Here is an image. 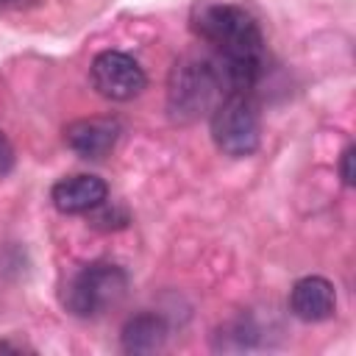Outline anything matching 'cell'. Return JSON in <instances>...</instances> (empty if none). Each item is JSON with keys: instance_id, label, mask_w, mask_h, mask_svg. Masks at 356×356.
Segmentation results:
<instances>
[{"instance_id": "6da1fadb", "label": "cell", "mask_w": 356, "mask_h": 356, "mask_svg": "<svg viewBox=\"0 0 356 356\" xmlns=\"http://www.w3.org/2000/svg\"><path fill=\"white\" fill-rule=\"evenodd\" d=\"M192 31L214 47L222 92H253L264 75V33L250 11L234 3H206L192 17Z\"/></svg>"}, {"instance_id": "7a4b0ae2", "label": "cell", "mask_w": 356, "mask_h": 356, "mask_svg": "<svg viewBox=\"0 0 356 356\" xmlns=\"http://www.w3.org/2000/svg\"><path fill=\"white\" fill-rule=\"evenodd\" d=\"M222 83L217 75V67L211 58H181L170 70L167 83V108L170 117L178 122H192L203 111L214 106L217 97H222Z\"/></svg>"}, {"instance_id": "3957f363", "label": "cell", "mask_w": 356, "mask_h": 356, "mask_svg": "<svg viewBox=\"0 0 356 356\" xmlns=\"http://www.w3.org/2000/svg\"><path fill=\"white\" fill-rule=\"evenodd\" d=\"M211 139L220 153L245 159L261 142L259 106L250 92H228L211 108Z\"/></svg>"}, {"instance_id": "277c9868", "label": "cell", "mask_w": 356, "mask_h": 356, "mask_svg": "<svg viewBox=\"0 0 356 356\" xmlns=\"http://www.w3.org/2000/svg\"><path fill=\"white\" fill-rule=\"evenodd\" d=\"M125 292L128 275L122 267L111 261H92L70 278L64 289V306L75 317H100L108 309L120 306Z\"/></svg>"}, {"instance_id": "5b68a950", "label": "cell", "mask_w": 356, "mask_h": 356, "mask_svg": "<svg viewBox=\"0 0 356 356\" xmlns=\"http://www.w3.org/2000/svg\"><path fill=\"white\" fill-rule=\"evenodd\" d=\"M89 78H92V86H95V92L100 97L117 100V103L139 97L145 92V86H147V75L139 67V61L131 58L122 50L97 53L92 67H89Z\"/></svg>"}, {"instance_id": "8992f818", "label": "cell", "mask_w": 356, "mask_h": 356, "mask_svg": "<svg viewBox=\"0 0 356 356\" xmlns=\"http://www.w3.org/2000/svg\"><path fill=\"white\" fill-rule=\"evenodd\" d=\"M120 139V122L111 117H89V120H75L64 128V142L72 153L81 159H103L114 150Z\"/></svg>"}, {"instance_id": "52a82bcc", "label": "cell", "mask_w": 356, "mask_h": 356, "mask_svg": "<svg viewBox=\"0 0 356 356\" xmlns=\"http://www.w3.org/2000/svg\"><path fill=\"white\" fill-rule=\"evenodd\" d=\"M337 309V292L334 284L323 275H306L295 281L289 292V312L303 323H320L328 320Z\"/></svg>"}, {"instance_id": "ba28073f", "label": "cell", "mask_w": 356, "mask_h": 356, "mask_svg": "<svg viewBox=\"0 0 356 356\" xmlns=\"http://www.w3.org/2000/svg\"><path fill=\"white\" fill-rule=\"evenodd\" d=\"M108 197V186L97 175H70L53 184L50 200L61 214H89Z\"/></svg>"}, {"instance_id": "9c48e42d", "label": "cell", "mask_w": 356, "mask_h": 356, "mask_svg": "<svg viewBox=\"0 0 356 356\" xmlns=\"http://www.w3.org/2000/svg\"><path fill=\"white\" fill-rule=\"evenodd\" d=\"M120 342L125 353H153L167 342V323L161 314H153V312L134 314L125 320L120 331Z\"/></svg>"}, {"instance_id": "30bf717a", "label": "cell", "mask_w": 356, "mask_h": 356, "mask_svg": "<svg viewBox=\"0 0 356 356\" xmlns=\"http://www.w3.org/2000/svg\"><path fill=\"white\" fill-rule=\"evenodd\" d=\"M353 153H356V147L348 145L339 156V178H342L345 186H353Z\"/></svg>"}, {"instance_id": "8fae6325", "label": "cell", "mask_w": 356, "mask_h": 356, "mask_svg": "<svg viewBox=\"0 0 356 356\" xmlns=\"http://www.w3.org/2000/svg\"><path fill=\"white\" fill-rule=\"evenodd\" d=\"M11 167H14V147H11L8 136L0 131V175L11 172Z\"/></svg>"}, {"instance_id": "7c38bea8", "label": "cell", "mask_w": 356, "mask_h": 356, "mask_svg": "<svg viewBox=\"0 0 356 356\" xmlns=\"http://www.w3.org/2000/svg\"><path fill=\"white\" fill-rule=\"evenodd\" d=\"M6 3H14V0H0V6H6Z\"/></svg>"}]
</instances>
